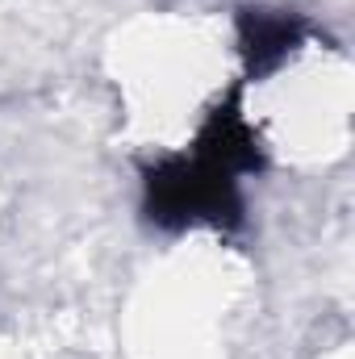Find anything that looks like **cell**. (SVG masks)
Listing matches in <instances>:
<instances>
[{"mask_svg":"<svg viewBox=\"0 0 355 359\" xmlns=\"http://www.w3.org/2000/svg\"><path fill=\"white\" fill-rule=\"evenodd\" d=\"M147 213L155 226L184 230V226H226L239 222V176L209 163L205 155L163 159L147 172Z\"/></svg>","mask_w":355,"mask_h":359,"instance_id":"cell-1","label":"cell"},{"mask_svg":"<svg viewBox=\"0 0 355 359\" xmlns=\"http://www.w3.org/2000/svg\"><path fill=\"white\" fill-rule=\"evenodd\" d=\"M196 155L226 168L230 176H247L260 168V134L247 121V113L239 109V100H226L222 109L209 113V121L201 126V138H196Z\"/></svg>","mask_w":355,"mask_h":359,"instance_id":"cell-2","label":"cell"},{"mask_svg":"<svg viewBox=\"0 0 355 359\" xmlns=\"http://www.w3.org/2000/svg\"><path fill=\"white\" fill-rule=\"evenodd\" d=\"M301 21L284 17V13H247L239 21V38H243V55L251 76H264L272 67H280L297 46H301Z\"/></svg>","mask_w":355,"mask_h":359,"instance_id":"cell-3","label":"cell"}]
</instances>
